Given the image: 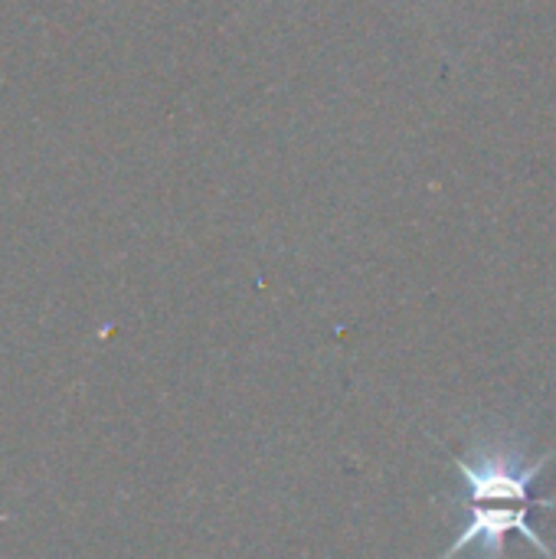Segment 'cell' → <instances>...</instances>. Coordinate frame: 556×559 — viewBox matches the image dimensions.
I'll return each instance as SVG.
<instances>
[{
  "mask_svg": "<svg viewBox=\"0 0 556 559\" xmlns=\"http://www.w3.org/2000/svg\"><path fill=\"white\" fill-rule=\"evenodd\" d=\"M554 452L541 455L537 462H524L521 449L511 442H482L475 445L472 459L452 455L456 472L465 485L469 504H531V508H556V498L534 501L531 491L541 472L554 462Z\"/></svg>",
  "mask_w": 556,
  "mask_h": 559,
  "instance_id": "1",
  "label": "cell"
},
{
  "mask_svg": "<svg viewBox=\"0 0 556 559\" xmlns=\"http://www.w3.org/2000/svg\"><path fill=\"white\" fill-rule=\"evenodd\" d=\"M528 514H531V504H472L469 524L459 531L452 547L439 559H456L469 547H482V559H505V544L511 534H521L524 540H531L544 554V559H556L547 540L531 531Z\"/></svg>",
  "mask_w": 556,
  "mask_h": 559,
  "instance_id": "2",
  "label": "cell"
}]
</instances>
